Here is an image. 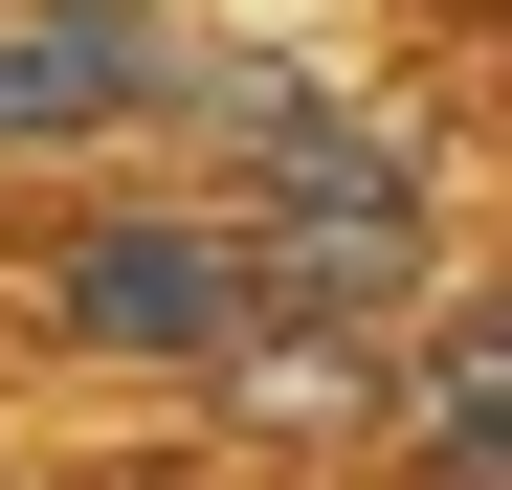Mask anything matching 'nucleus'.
<instances>
[{"label": "nucleus", "instance_id": "nucleus-1", "mask_svg": "<svg viewBox=\"0 0 512 490\" xmlns=\"http://www.w3.org/2000/svg\"><path fill=\"white\" fill-rule=\"evenodd\" d=\"M0 312H23V357H67V379L179 401L223 335H268V223L201 201L179 156H112V179H45L0 223Z\"/></svg>", "mask_w": 512, "mask_h": 490}, {"label": "nucleus", "instance_id": "nucleus-2", "mask_svg": "<svg viewBox=\"0 0 512 490\" xmlns=\"http://www.w3.org/2000/svg\"><path fill=\"white\" fill-rule=\"evenodd\" d=\"M179 23H201V0H0V201H45V179H112V156H156Z\"/></svg>", "mask_w": 512, "mask_h": 490}, {"label": "nucleus", "instance_id": "nucleus-3", "mask_svg": "<svg viewBox=\"0 0 512 490\" xmlns=\"http://www.w3.org/2000/svg\"><path fill=\"white\" fill-rule=\"evenodd\" d=\"M446 424H512V245H468V268L379 335V446H446ZM379 446H357V468H379Z\"/></svg>", "mask_w": 512, "mask_h": 490}, {"label": "nucleus", "instance_id": "nucleus-4", "mask_svg": "<svg viewBox=\"0 0 512 490\" xmlns=\"http://www.w3.org/2000/svg\"><path fill=\"white\" fill-rule=\"evenodd\" d=\"M334 490H512V424H446V446H379V468H334Z\"/></svg>", "mask_w": 512, "mask_h": 490}]
</instances>
